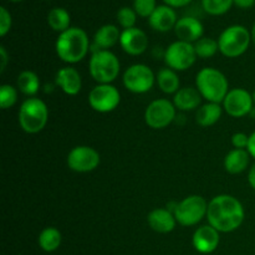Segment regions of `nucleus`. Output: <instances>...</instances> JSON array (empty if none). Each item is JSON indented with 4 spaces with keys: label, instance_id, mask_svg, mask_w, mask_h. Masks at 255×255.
<instances>
[{
    "label": "nucleus",
    "instance_id": "f257e3e1",
    "mask_svg": "<svg viewBox=\"0 0 255 255\" xmlns=\"http://www.w3.org/2000/svg\"><path fill=\"white\" fill-rule=\"evenodd\" d=\"M244 207L239 199L231 194H219L211 199L207 211V221L219 233H231L243 224Z\"/></svg>",
    "mask_w": 255,
    "mask_h": 255
},
{
    "label": "nucleus",
    "instance_id": "f03ea898",
    "mask_svg": "<svg viewBox=\"0 0 255 255\" xmlns=\"http://www.w3.org/2000/svg\"><path fill=\"white\" fill-rule=\"evenodd\" d=\"M55 50L61 61L70 65L77 64L89 54V36L81 27H70L66 31L59 34Z\"/></svg>",
    "mask_w": 255,
    "mask_h": 255
},
{
    "label": "nucleus",
    "instance_id": "7ed1b4c3",
    "mask_svg": "<svg viewBox=\"0 0 255 255\" xmlns=\"http://www.w3.org/2000/svg\"><path fill=\"white\" fill-rule=\"evenodd\" d=\"M196 89L207 102L222 104L229 92L226 75L214 67H203L196 76Z\"/></svg>",
    "mask_w": 255,
    "mask_h": 255
},
{
    "label": "nucleus",
    "instance_id": "20e7f679",
    "mask_svg": "<svg viewBox=\"0 0 255 255\" xmlns=\"http://www.w3.org/2000/svg\"><path fill=\"white\" fill-rule=\"evenodd\" d=\"M17 119L22 131L29 134L39 133L46 126L49 109L41 99L29 97L20 106Z\"/></svg>",
    "mask_w": 255,
    "mask_h": 255
},
{
    "label": "nucleus",
    "instance_id": "39448f33",
    "mask_svg": "<svg viewBox=\"0 0 255 255\" xmlns=\"http://www.w3.org/2000/svg\"><path fill=\"white\" fill-rule=\"evenodd\" d=\"M121 64L116 55L110 50L92 52L89 71L97 84H112L119 77Z\"/></svg>",
    "mask_w": 255,
    "mask_h": 255
},
{
    "label": "nucleus",
    "instance_id": "423d86ee",
    "mask_svg": "<svg viewBox=\"0 0 255 255\" xmlns=\"http://www.w3.org/2000/svg\"><path fill=\"white\" fill-rule=\"evenodd\" d=\"M252 42V32L243 25L228 26L218 39L219 51L229 59L239 57L249 49Z\"/></svg>",
    "mask_w": 255,
    "mask_h": 255
},
{
    "label": "nucleus",
    "instance_id": "0eeeda50",
    "mask_svg": "<svg viewBox=\"0 0 255 255\" xmlns=\"http://www.w3.org/2000/svg\"><path fill=\"white\" fill-rule=\"evenodd\" d=\"M207 211L208 203L206 199L202 196L192 194L177 203L173 213L177 223L183 227H193L201 223L204 217H207Z\"/></svg>",
    "mask_w": 255,
    "mask_h": 255
},
{
    "label": "nucleus",
    "instance_id": "6e6552de",
    "mask_svg": "<svg viewBox=\"0 0 255 255\" xmlns=\"http://www.w3.org/2000/svg\"><path fill=\"white\" fill-rule=\"evenodd\" d=\"M124 86L132 94H146L156 82V75L144 64H133L125 70L122 75Z\"/></svg>",
    "mask_w": 255,
    "mask_h": 255
},
{
    "label": "nucleus",
    "instance_id": "1a4fd4ad",
    "mask_svg": "<svg viewBox=\"0 0 255 255\" xmlns=\"http://www.w3.org/2000/svg\"><path fill=\"white\" fill-rule=\"evenodd\" d=\"M163 57L167 67L174 71H186L194 65L197 54L193 44L177 40L164 50Z\"/></svg>",
    "mask_w": 255,
    "mask_h": 255
},
{
    "label": "nucleus",
    "instance_id": "9d476101",
    "mask_svg": "<svg viewBox=\"0 0 255 255\" xmlns=\"http://www.w3.org/2000/svg\"><path fill=\"white\" fill-rule=\"evenodd\" d=\"M176 106L167 99H157L152 101L144 111V122L153 129H163L176 119Z\"/></svg>",
    "mask_w": 255,
    "mask_h": 255
},
{
    "label": "nucleus",
    "instance_id": "9b49d317",
    "mask_svg": "<svg viewBox=\"0 0 255 255\" xmlns=\"http://www.w3.org/2000/svg\"><path fill=\"white\" fill-rule=\"evenodd\" d=\"M121 102L120 91L112 84H99L90 91L89 104L94 111L100 114H109Z\"/></svg>",
    "mask_w": 255,
    "mask_h": 255
},
{
    "label": "nucleus",
    "instance_id": "f8f14e48",
    "mask_svg": "<svg viewBox=\"0 0 255 255\" xmlns=\"http://www.w3.org/2000/svg\"><path fill=\"white\" fill-rule=\"evenodd\" d=\"M67 166L77 173H89L100 166V153L90 146H76L67 154Z\"/></svg>",
    "mask_w": 255,
    "mask_h": 255
},
{
    "label": "nucleus",
    "instance_id": "ddd939ff",
    "mask_svg": "<svg viewBox=\"0 0 255 255\" xmlns=\"http://www.w3.org/2000/svg\"><path fill=\"white\" fill-rule=\"evenodd\" d=\"M222 104H223L224 111L234 119H241L247 115H251L254 109L253 96L251 92L242 87L229 90Z\"/></svg>",
    "mask_w": 255,
    "mask_h": 255
},
{
    "label": "nucleus",
    "instance_id": "4468645a",
    "mask_svg": "<svg viewBox=\"0 0 255 255\" xmlns=\"http://www.w3.org/2000/svg\"><path fill=\"white\" fill-rule=\"evenodd\" d=\"M120 45L126 54L131 56H138L143 54L148 47V37L143 30L134 26L131 29L122 30Z\"/></svg>",
    "mask_w": 255,
    "mask_h": 255
},
{
    "label": "nucleus",
    "instance_id": "2eb2a0df",
    "mask_svg": "<svg viewBox=\"0 0 255 255\" xmlns=\"http://www.w3.org/2000/svg\"><path fill=\"white\" fill-rule=\"evenodd\" d=\"M219 242H221L219 232L209 224L196 229V232L193 233V238H192L194 249L202 254L213 253L218 248Z\"/></svg>",
    "mask_w": 255,
    "mask_h": 255
},
{
    "label": "nucleus",
    "instance_id": "dca6fc26",
    "mask_svg": "<svg viewBox=\"0 0 255 255\" xmlns=\"http://www.w3.org/2000/svg\"><path fill=\"white\" fill-rule=\"evenodd\" d=\"M174 32L181 41L194 44L203 37L204 27L197 17L183 16L177 21L176 26H174Z\"/></svg>",
    "mask_w": 255,
    "mask_h": 255
},
{
    "label": "nucleus",
    "instance_id": "f3484780",
    "mask_svg": "<svg viewBox=\"0 0 255 255\" xmlns=\"http://www.w3.org/2000/svg\"><path fill=\"white\" fill-rule=\"evenodd\" d=\"M55 82L69 96H76L82 89V77L77 69L72 66H65L56 72Z\"/></svg>",
    "mask_w": 255,
    "mask_h": 255
},
{
    "label": "nucleus",
    "instance_id": "a211bd4d",
    "mask_svg": "<svg viewBox=\"0 0 255 255\" xmlns=\"http://www.w3.org/2000/svg\"><path fill=\"white\" fill-rule=\"evenodd\" d=\"M177 21V14L173 7L168 5H158L156 7L151 16L148 17V24L154 31L167 32L169 30L174 29Z\"/></svg>",
    "mask_w": 255,
    "mask_h": 255
},
{
    "label": "nucleus",
    "instance_id": "6ab92c4d",
    "mask_svg": "<svg viewBox=\"0 0 255 255\" xmlns=\"http://www.w3.org/2000/svg\"><path fill=\"white\" fill-rule=\"evenodd\" d=\"M147 222L152 231L161 234L171 233L176 228V217L168 208H156L149 212Z\"/></svg>",
    "mask_w": 255,
    "mask_h": 255
},
{
    "label": "nucleus",
    "instance_id": "aec40b11",
    "mask_svg": "<svg viewBox=\"0 0 255 255\" xmlns=\"http://www.w3.org/2000/svg\"><path fill=\"white\" fill-rule=\"evenodd\" d=\"M202 99L196 87H182L174 94L173 104L179 111H194L201 107Z\"/></svg>",
    "mask_w": 255,
    "mask_h": 255
},
{
    "label": "nucleus",
    "instance_id": "412c9836",
    "mask_svg": "<svg viewBox=\"0 0 255 255\" xmlns=\"http://www.w3.org/2000/svg\"><path fill=\"white\" fill-rule=\"evenodd\" d=\"M120 37H121V31L116 25H104L95 32L92 52L99 51V50H109L110 47L120 42Z\"/></svg>",
    "mask_w": 255,
    "mask_h": 255
},
{
    "label": "nucleus",
    "instance_id": "4be33fe9",
    "mask_svg": "<svg viewBox=\"0 0 255 255\" xmlns=\"http://www.w3.org/2000/svg\"><path fill=\"white\" fill-rule=\"evenodd\" d=\"M251 162V154L247 149H232L224 158V168L231 174H239L246 171Z\"/></svg>",
    "mask_w": 255,
    "mask_h": 255
},
{
    "label": "nucleus",
    "instance_id": "5701e85b",
    "mask_svg": "<svg viewBox=\"0 0 255 255\" xmlns=\"http://www.w3.org/2000/svg\"><path fill=\"white\" fill-rule=\"evenodd\" d=\"M223 106L221 104H214V102H207L202 105L196 114V121L199 126L209 127L216 125L221 120L223 114Z\"/></svg>",
    "mask_w": 255,
    "mask_h": 255
},
{
    "label": "nucleus",
    "instance_id": "b1692460",
    "mask_svg": "<svg viewBox=\"0 0 255 255\" xmlns=\"http://www.w3.org/2000/svg\"><path fill=\"white\" fill-rule=\"evenodd\" d=\"M156 82L161 91L167 95H174L181 86V81H179L177 71L169 69V67L159 70L158 74L156 75Z\"/></svg>",
    "mask_w": 255,
    "mask_h": 255
},
{
    "label": "nucleus",
    "instance_id": "393cba45",
    "mask_svg": "<svg viewBox=\"0 0 255 255\" xmlns=\"http://www.w3.org/2000/svg\"><path fill=\"white\" fill-rule=\"evenodd\" d=\"M16 89L27 97H35L40 89V79L34 71L25 70L20 72L16 80Z\"/></svg>",
    "mask_w": 255,
    "mask_h": 255
},
{
    "label": "nucleus",
    "instance_id": "a878e982",
    "mask_svg": "<svg viewBox=\"0 0 255 255\" xmlns=\"http://www.w3.org/2000/svg\"><path fill=\"white\" fill-rule=\"evenodd\" d=\"M39 246L46 253H52V252L57 251L59 247L61 246L62 236L61 232L55 227H47V228L42 229L41 233L39 234Z\"/></svg>",
    "mask_w": 255,
    "mask_h": 255
},
{
    "label": "nucleus",
    "instance_id": "bb28decb",
    "mask_svg": "<svg viewBox=\"0 0 255 255\" xmlns=\"http://www.w3.org/2000/svg\"><path fill=\"white\" fill-rule=\"evenodd\" d=\"M47 24L51 27L54 31L64 32L67 29H70V24H71V16H70L69 11L64 7H54L47 14Z\"/></svg>",
    "mask_w": 255,
    "mask_h": 255
},
{
    "label": "nucleus",
    "instance_id": "cd10ccee",
    "mask_svg": "<svg viewBox=\"0 0 255 255\" xmlns=\"http://www.w3.org/2000/svg\"><path fill=\"white\" fill-rule=\"evenodd\" d=\"M193 45L197 57H201V59L213 57L219 51L218 40H214L212 37H202L198 41L194 42Z\"/></svg>",
    "mask_w": 255,
    "mask_h": 255
},
{
    "label": "nucleus",
    "instance_id": "c85d7f7f",
    "mask_svg": "<svg viewBox=\"0 0 255 255\" xmlns=\"http://www.w3.org/2000/svg\"><path fill=\"white\" fill-rule=\"evenodd\" d=\"M234 5L233 0H202V7L204 11L213 16L224 15Z\"/></svg>",
    "mask_w": 255,
    "mask_h": 255
},
{
    "label": "nucleus",
    "instance_id": "c756f323",
    "mask_svg": "<svg viewBox=\"0 0 255 255\" xmlns=\"http://www.w3.org/2000/svg\"><path fill=\"white\" fill-rule=\"evenodd\" d=\"M17 102V90L11 85L0 86V106L2 110H7Z\"/></svg>",
    "mask_w": 255,
    "mask_h": 255
},
{
    "label": "nucleus",
    "instance_id": "7c9ffc66",
    "mask_svg": "<svg viewBox=\"0 0 255 255\" xmlns=\"http://www.w3.org/2000/svg\"><path fill=\"white\" fill-rule=\"evenodd\" d=\"M137 16L138 15L136 14L133 7L124 6L117 11V22L124 27V30L131 29V27H134Z\"/></svg>",
    "mask_w": 255,
    "mask_h": 255
},
{
    "label": "nucleus",
    "instance_id": "2f4dec72",
    "mask_svg": "<svg viewBox=\"0 0 255 255\" xmlns=\"http://www.w3.org/2000/svg\"><path fill=\"white\" fill-rule=\"evenodd\" d=\"M156 7V0H133L134 11L141 17H149Z\"/></svg>",
    "mask_w": 255,
    "mask_h": 255
},
{
    "label": "nucleus",
    "instance_id": "473e14b6",
    "mask_svg": "<svg viewBox=\"0 0 255 255\" xmlns=\"http://www.w3.org/2000/svg\"><path fill=\"white\" fill-rule=\"evenodd\" d=\"M12 19L6 7H0V36L4 37L11 29Z\"/></svg>",
    "mask_w": 255,
    "mask_h": 255
},
{
    "label": "nucleus",
    "instance_id": "72a5a7b5",
    "mask_svg": "<svg viewBox=\"0 0 255 255\" xmlns=\"http://www.w3.org/2000/svg\"><path fill=\"white\" fill-rule=\"evenodd\" d=\"M249 143V136L243 132H237L232 136V144L237 149H247Z\"/></svg>",
    "mask_w": 255,
    "mask_h": 255
},
{
    "label": "nucleus",
    "instance_id": "f704fd0d",
    "mask_svg": "<svg viewBox=\"0 0 255 255\" xmlns=\"http://www.w3.org/2000/svg\"><path fill=\"white\" fill-rule=\"evenodd\" d=\"M164 4L168 5L171 7H183L191 4L193 0H163Z\"/></svg>",
    "mask_w": 255,
    "mask_h": 255
},
{
    "label": "nucleus",
    "instance_id": "c9c22d12",
    "mask_svg": "<svg viewBox=\"0 0 255 255\" xmlns=\"http://www.w3.org/2000/svg\"><path fill=\"white\" fill-rule=\"evenodd\" d=\"M234 5L241 9H251L254 6L255 0H233Z\"/></svg>",
    "mask_w": 255,
    "mask_h": 255
},
{
    "label": "nucleus",
    "instance_id": "e433bc0d",
    "mask_svg": "<svg viewBox=\"0 0 255 255\" xmlns=\"http://www.w3.org/2000/svg\"><path fill=\"white\" fill-rule=\"evenodd\" d=\"M0 57H1V69H0V71L4 72L5 69H6L7 62H9V55H7L4 46H0Z\"/></svg>",
    "mask_w": 255,
    "mask_h": 255
},
{
    "label": "nucleus",
    "instance_id": "4c0bfd02",
    "mask_svg": "<svg viewBox=\"0 0 255 255\" xmlns=\"http://www.w3.org/2000/svg\"><path fill=\"white\" fill-rule=\"evenodd\" d=\"M247 151L249 152L251 157H253L255 159V131L251 134V136H249V143H248V148H247Z\"/></svg>",
    "mask_w": 255,
    "mask_h": 255
},
{
    "label": "nucleus",
    "instance_id": "58836bf2",
    "mask_svg": "<svg viewBox=\"0 0 255 255\" xmlns=\"http://www.w3.org/2000/svg\"><path fill=\"white\" fill-rule=\"evenodd\" d=\"M248 182H249V184H251L252 188L255 189V163L252 166V168L249 169Z\"/></svg>",
    "mask_w": 255,
    "mask_h": 255
},
{
    "label": "nucleus",
    "instance_id": "ea45409f",
    "mask_svg": "<svg viewBox=\"0 0 255 255\" xmlns=\"http://www.w3.org/2000/svg\"><path fill=\"white\" fill-rule=\"evenodd\" d=\"M252 42H253L254 44V46H255V22H254V25H253V27H252Z\"/></svg>",
    "mask_w": 255,
    "mask_h": 255
},
{
    "label": "nucleus",
    "instance_id": "a19ab883",
    "mask_svg": "<svg viewBox=\"0 0 255 255\" xmlns=\"http://www.w3.org/2000/svg\"><path fill=\"white\" fill-rule=\"evenodd\" d=\"M252 96H253V101H254V105H255V90H254L253 94H252Z\"/></svg>",
    "mask_w": 255,
    "mask_h": 255
},
{
    "label": "nucleus",
    "instance_id": "79ce46f5",
    "mask_svg": "<svg viewBox=\"0 0 255 255\" xmlns=\"http://www.w3.org/2000/svg\"><path fill=\"white\" fill-rule=\"evenodd\" d=\"M10 1H12V2H19V1H22V0H10Z\"/></svg>",
    "mask_w": 255,
    "mask_h": 255
}]
</instances>
